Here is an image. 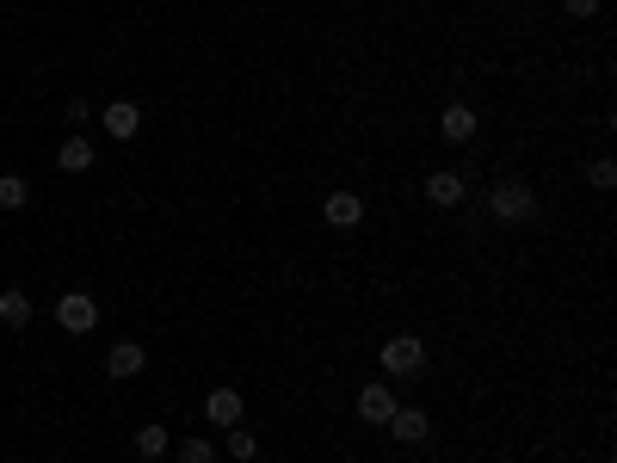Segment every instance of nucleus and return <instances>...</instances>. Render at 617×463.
<instances>
[{"mask_svg": "<svg viewBox=\"0 0 617 463\" xmlns=\"http://www.w3.org/2000/svg\"><path fill=\"white\" fill-rule=\"evenodd\" d=\"M321 217H328V229H358L365 223V198H358L352 186H334L328 198H321Z\"/></svg>", "mask_w": 617, "mask_h": 463, "instance_id": "obj_5", "label": "nucleus"}, {"mask_svg": "<svg viewBox=\"0 0 617 463\" xmlns=\"http://www.w3.org/2000/svg\"><path fill=\"white\" fill-rule=\"evenodd\" d=\"M136 130H142V105L136 99H112V105H105V136L136 142Z\"/></svg>", "mask_w": 617, "mask_h": 463, "instance_id": "obj_10", "label": "nucleus"}, {"mask_svg": "<svg viewBox=\"0 0 617 463\" xmlns=\"http://www.w3.org/2000/svg\"><path fill=\"white\" fill-rule=\"evenodd\" d=\"M395 408H402L395 402V383H358V420L365 426H383Z\"/></svg>", "mask_w": 617, "mask_h": 463, "instance_id": "obj_7", "label": "nucleus"}, {"mask_svg": "<svg viewBox=\"0 0 617 463\" xmlns=\"http://www.w3.org/2000/svg\"><path fill=\"white\" fill-rule=\"evenodd\" d=\"M179 463H216V445H210V439H198V433H192V439H186V445H179Z\"/></svg>", "mask_w": 617, "mask_h": 463, "instance_id": "obj_17", "label": "nucleus"}, {"mask_svg": "<svg viewBox=\"0 0 617 463\" xmlns=\"http://www.w3.org/2000/svg\"><path fill=\"white\" fill-rule=\"evenodd\" d=\"M31 315H38V309H31V297L19 291V284H7V291H0V328H31Z\"/></svg>", "mask_w": 617, "mask_h": 463, "instance_id": "obj_12", "label": "nucleus"}, {"mask_svg": "<svg viewBox=\"0 0 617 463\" xmlns=\"http://www.w3.org/2000/svg\"><path fill=\"white\" fill-rule=\"evenodd\" d=\"M488 210H494V223H531L537 217V192L525 180H500L488 192Z\"/></svg>", "mask_w": 617, "mask_h": 463, "instance_id": "obj_2", "label": "nucleus"}, {"mask_svg": "<svg viewBox=\"0 0 617 463\" xmlns=\"http://www.w3.org/2000/svg\"><path fill=\"white\" fill-rule=\"evenodd\" d=\"M241 408H247V402H241V389H235V383H216L210 396H204V420H210V426H223V433H229V426H241Z\"/></svg>", "mask_w": 617, "mask_h": 463, "instance_id": "obj_8", "label": "nucleus"}, {"mask_svg": "<svg viewBox=\"0 0 617 463\" xmlns=\"http://www.w3.org/2000/svg\"><path fill=\"white\" fill-rule=\"evenodd\" d=\"M587 186H593V192H611V186H617V167H611L605 155H599V161L587 167Z\"/></svg>", "mask_w": 617, "mask_h": 463, "instance_id": "obj_18", "label": "nucleus"}, {"mask_svg": "<svg viewBox=\"0 0 617 463\" xmlns=\"http://www.w3.org/2000/svg\"><path fill=\"white\" fill-rule=\"evenodd\" d=\"M229 457H235V463H253V457H260V439L241 433V426H229Z\"/></svg>", "mask_w": 617, "mask_h": 463, "instance_id": "obj_16", "label": "nucleus"}, {"mask_svg": "<svg viewBox=\"0 0 617 463\" xmlns=\"http://www.w3.org/2000/svg\"><path fill=\"white\" fill-rule=\"evenodd\" d=\"M31 204V180H19V173H0V210H25Z\"/></svg>", "mask_w": 617, "mask_h": 463, "instance_id": "obj_14", "label": "nucleus"}, {"mask_svg": "<svg viewBox=\"0 0 617 463\" xmlns=\"http://www.w3.org/2000/svg\"><path fill=\"white\" fill-rule=\"evenodd\" d=\"M56 328H62V334H93V328H99V303H93L87 291H62V297H56Z\"/></svg>", "mask_w": 617, "mask_h": 463, "instance_id": "obj_3", "label": "nucleus"}, {"mask_svg": "<svg viewBox=\"0 0 617 463\" xmlns=\"http://www.w3.org/2000/svg\"><path fill=\"white\" fill-rule=\"evenodd\" d=\"M167 445H173V439H167V426H155V420H149V426H136V451H142V457H167Z\"/></svg>", "mask_w": 617, "mask_h": 463, "instance_id": "obj_15", "label": "nucleus"}, {"mask_svg": "<svg viewBox=\"0 0 617 463\" xmlns=\"http://www.w3.org/2000/svg\"><path fill=\"white\" fill-rule=\"evenodd\" d=\"M377 359H383L389 377H420V371H426V340H420V334H383Z\"/></svg>", "mask_w": 617, "mask_h": 463, "instance_id": "obj_1", "label": "nucleus"}, {"mask_svg": "<svg viewBox=\"0 0 617 463\" xmlns=\"http://www.w3.org/2000/svg\"><path fill=\"white\" fill-rule=\"evenodd\" d=\"M482 118H476V105H445L439 112V142H451V149H463V142H476Z\"/></svg>", "mask_w": 617, "mask_h": 463, "instance_id": "obj_6", "label": "nucleus"}, {"mask_svg": "<svg viewBox=\"0 0 617 463\" xmlns=\"http://www.w3.org/2000/svg\"><path fill=\"white\" fill-rule=\"evenodd\" d=\"M426 198L439 204V210L463 204V173H451V167H432V173H426Z\"/></svg>", "mask_w": 617, "mask_h": 463, "instance_id": "obj_11", "label": "nucleus"}, {"mask_svg": "<svg viewBox=\"0 0 617 463\" xmlns=\"http://www.w3.org/2000/svg\"><path fill=\"white\" fill-rule=\"evenodd\" d=\"M383 433H389L395 445H420V439L432 433V414H426V408H395V414L383 420Z\"/></svg>", "mask_w": 617, "mask_h": 463, "instance_id": "obj_9", "label": "nucleus"}, {"mask_svg": "<svg viewBox=\"0 0 617 463\" xmlns=\"http://www.w3.org/2000/svg\"><path fill=\"white\" fill-rule=\"evenodd\" d=\"M562 7H568V19H593V13H599V0H562Z\"/></svg>", "mask_w": 617, "mask_h": 463, "instance_id": "obj_19", "label": "nucleus"}, {"mask_svg": "<svg viewBox=\"0 0 617 463\" xmlns=\"http://www.w3.org/2000/svg\"><path fill=\"white\" fill-rule=\"evenodd\" d=\"M142 371H149V346H142V340H118L112 352H105V377H112V383H130Z\"/></svg>", "mask_w": 617, "mask_h": 463, "instance_id": "obj_4", "label": "nucleus"}, {"mask_svg": "<svg viewBox=\"0 0 617 463\" xmlns=\"http://www.w3.org/2000/svg\"><path fill=\"white\" fill-rule=\"evenodd\" d=\"M56 167H62V173H87V167H93V142H87V136H68L62 149H56Z\"/></svg>", "mask_w": 617, "mask_h": 463, "instance_id": "obj_13", "label": "nucleus"}]
</instances>
